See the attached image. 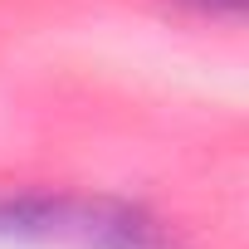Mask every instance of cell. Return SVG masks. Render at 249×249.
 <instances>
[{"label": "cell", "instance_id": "6da1fadb", "mask_svg": "<svg viewBox=\"0 0 249 249\" xmlns=\"http://www.w3.org/2000/svg\"><path fill=\"white\" fill-rule=\"evenodd\" d=\"M0 234L78 249H176L157 215L107 196H10L0 200Z\"/></svg>", "mask_w": 249, "mask_h": 249}, {"label": "cell", "instance_id": "7a4b0ae2", "mask_svg": "<svg viewBox=\"0 0 249 249\" xmlns=\"http://www.w3.org/2000/svg\"><path fill=\"white\" fill-rule=\"evenodd\" d=\"M186 5L210 15V20H239L244 15V0H186Z\"/></svg>", "mask_w": 249, "mask_h": 249}]
</instances>
